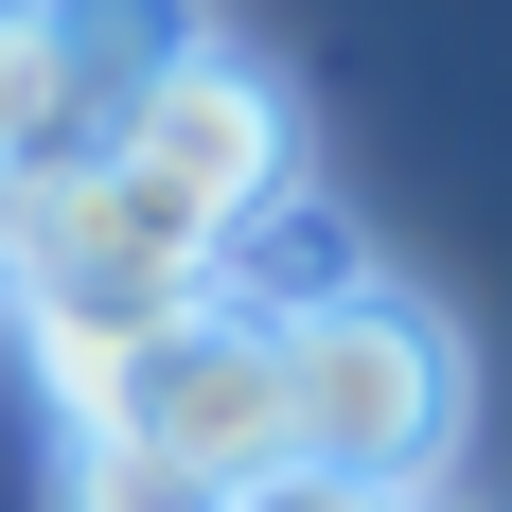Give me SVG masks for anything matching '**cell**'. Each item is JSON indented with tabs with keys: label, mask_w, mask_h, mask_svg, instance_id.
Listing matches in <instances>:
<instances>
[{
	"label": "cell",
	"mask_w": 512,
	"mask_h": 512,
	"mask_svg": "<svg viewBox=\"0 0 512 512\" xmlns=\"http://www.w3.org/2000/svg\"><path fill=\"white\" fill-rule=\"evenodd\" d=\"M0 283H18V354L71 424L106 407V371L159 354V336H195L212 318V248H177L106 159L36 177V195H0Z\"/></svg>",
	"instance_id": "obj_1"
},
{
	"label": "cell",
	"mask_w": 512,
	"mask_h": 512,
	"mask_svg": "<svg viewBox=\"0 0 512 512\" xmlns=\"http://www.w3.org/2000/svg\"><path fill=\"white\" fill-rule=\"evenodd\" d=\"M265 354H283V460L301 477H354L389 512L442 495V460H460V336L407 283H354V301H318Z\"/></svg>",
	"instance_id": "obj_2"
},
{
	"label": "cell",
	"mask_w": 512,
	"mask_h": 512,
	"mask_svg": "<svg viewBox=\"0 0 512 512\" xmlns=\"http://www.w3.org/2000/svg\"><path fill=\"white\" fill-rule=\"evenodd\" d=\"M106 177H124L177 248H230L248 212L301 195V106H283V71H248V53L212 36L195 71H159V89L106 124Z\"/></svg>",
	"instance_id": "obj_3"
},
{
	"label": "cell",
	"mask_w": 512,
	"mask_h": 512,
	"mask_svg": "<svg viewBox=\"0 0 512 512\" xmlns=\"http://www.w3.org/2000/svg\"><path fill=\"white\" fill-rule=\"evenodd\" d=\"M106 442H142V460H177L195 495H248V477H283V354H265L248 318H195V336H159V354L106 371Z\"/></svg>",
	"instance_id": "obj_4"
},
{
	"label": "cell",
	"mask_w": 512,
	"mask_h": 512,
	"mask_svg": "<svg viewBox=\"0 0 512 512\" xmlns=\"http://www.w3.org/2000/svg\"><path fill=\"white\" fill-rule=\"evenodd\" d=\"M354 283H371V248H354L318 195L248 212V230L212 248V318H248V336H301V318H318V301H354Z\"/></svg>",
	"instance_id": "obj_5"
},
{
	"label": "cell",
	"mask_w": 512,
	"mask_h": 512,
	"mask_svg": "<svg viewBox=\"0 0 512 512\" xmlns=\"http://www.w3.org/2000/svg\"><path fill=\"white\" fill-rule=\"evenodd\" d=\"M71 159H106V106H89V71L53 53L36 0H0V195H36Z\"/></svg>",
	"instance_id": "obj_6"
},
{
	"label": "cell",
	"mask_w": 512,
	"mask_h": 512,
	"mask_svg": "<svg viewBox=\"0 0 512 512\" xmlns=\"http://www.w3.org/2000/svg\"><path fill=\"white\" fill-rule=\"evenodd\" d=\"M36 18H53V53L89 71V106H106V124H124L159 71H195V53H212V18H195V0H36Z\"/></svg>",
	"instance_id": "obj_7"
},
{
	"label": "cell",
	"mask_w": 512,
	"mask_h": 512,
	"mask_svg": "<svg viewBox=\"0 0 512 512\" xmlns=\"http://www.w3.org/2000/svg\"><path fill=\"white\" fill-rule=\"evenodd\" d=\"M71 512H230V495H195L177 460H142V442H106V424H71Z\"/></svg>",
	"instance_id": "obj_8"
},
{
	"label": "cell",
	"mask_w": 512,
	"mask_h": 512,
	"mask_svg": "<svg viewBox=\"0 0 512 512\" xmlns=\"http://www.w3.org/2000/svg\"><path fill=\"white\" fill-rule=\"evenodd\" d=\"M230 512H389V495H354V477H301V460H283V477H248Z\"/></svg>",
	"instance_id": "obj_9"
},
{
	"label": "cell",
	"mask_w": 512,
	"mask_h": 512,
	"mask_svg": "<svg viewBox=\"0 0 512 512\" xmlns=\"http://www.w3.org/2000/svg\"><path fill=\"white\" fill-rule=\"evenodd\" d=\"M424 512H460V495H424Z\"/></svg>",
	"instance_id": "obj_10"
}]
</instances>
